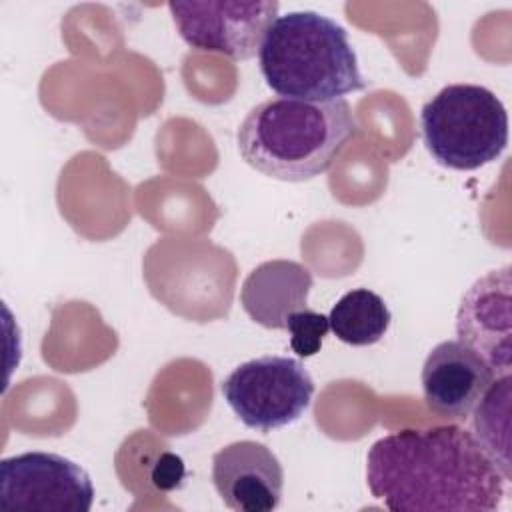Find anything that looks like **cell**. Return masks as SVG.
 <instances>
[{
  "label": "cell",
  "instance_id": "6da1fadb",
  "mask_svg": "<svg viewBox=\"0 0 512 512\" xmlns=\"http://www.w3.org/2000/svg\"><path fill=\"white\" fill-rule=\"evenodd\" d=\"M366 484L392 512H494L506 480L472 432L446 424L376 440L366 456Z\"/></svg>",
  "mask_w": 512,
  "mask_h": 512
},
{
  "label": "cell",
  "instance_id": "7a4b0ae2",
  "mask_svg": "<svg viewBox=\"0 0 512 512\" xmlns=\"http://www.w3.org/2000/svg\"><path fill=\"white\" fill-rule=\"evenodd\" d=\"M350 104L268 98L242 120L236 140L242 160L268 178L304 182L324 174L354 138Z\"/></svg>",
  "mask_w": 512,
  "mask_h": 512
},
{
  "label": "cell",
  "instance_id": "3957f363",
  "mask_svg": "<svg viewBox=\"0 0 512 512\" xmlns=\"http://www.w3.org/2000/svg\"><path fill=\"white\" fill-rule=\"evenodd\" d=\"M258 64L280 98L330 102L366 88L348 32L314 10L278 14L262 38Z\"/></svg>",
  "mask_w": 512,
  "mask_h": 512
},
{
  "label": "cell",
  "instance_id": "277c9868",
  "mask_svg": "<svg viewBox=\"0 0 512 512\" xmlns=\"http://www.w3.org/2000/svg\"><path fill=\"white\" fill-rule=\"evenodd\" d=\"M422 140L432 158L452 170L494 162L508 144L502 100L478 84H448L420 112Z\"/></svg>",
  "mask_w": 512,
  "mask_h": 512
},
{
  "label": "cell",
  "instance_id": "5b68a950",
  "mask_svg": "<svg viewBox=\"0 0 512 512\" xmlns=\"http://www.w3.org/2000/svg\"><path fill=\"white\" fill-rule=\"evenodd\" d=\"M222 396L248 428L270 432L296 422L310 406L314 380L298 358L266 354L236 366Z\"/></svg>",
  "mask_w": 512,
  "mask_h": 512
},
{
  "label": "cell",
  "instance_id": "8992f818",
  "mask_svg": "<svg viewBox=\"0 0 512 512\" xmlns=\"http://www.w3.org/2000/svg\"><path fill=\"white\" fill-rule=\"evenodd\" d=\"M94 486L88 472L54 452H24L0 462V508L24 512H88Z\"/></svg>",
  "mask_w": 512,
  "mask_h": 512
},
{
  "label": "cell",
  "instance_id": "52a82bcc",
  "mask_svg": "<svg viewBox=\"0 0 512 512\" xmlns=\"http://www.w3.org/2000/svg\"><path fill=\"white\" fill-rule=\"evenodd\" d=\"M170 16L180 38L194 50L230 60H250L258 54L268 26L278 18L276 0H192L170 2Z\"/></svg>",
  "mask_w": 512,
  "mask_h": 512
},
{
  "label": "cell",
  "instance_id": "ba28073f",
  "mask_svg": "<svg viewBox=\"0 0 512 512\" xmlns=\"http://www.w3.org/2000/svg\"><path fill=\"white\" fill-rule=\"evenodd\" d=\"M510 288V266L492 270L468 288L456 314L458 340L470 346L496 378L510 374L512 366Z\"/></svg>",
  "mask_w": 512,
  "mask_h": 512
},
{
  "label": "cell",
  "instance_id": "9c48e42d",
  "mask_svg": "<svg viewBox=\"0 0 512 512\" xmlns=\"http://www.w3.org/2000/svg\"><path fill=\"white\" fill-rule=\"evenodd\" d=\"M212 482L230 510L272 512L282 500L284 470L266 444L238 440L212 456Z\"/></svg>",
  "mask_w": 512,
  "mask_h": 512
},
{
  "label": "cell",
  "instance_id": "30bf717a",
  "mask_svg": "<svg viewBox=\"0 0 512 512\" xmlns=\"http://www.w3.org/2000/svg\"><path fill=\"white\" fill-rule=\"evenodd\" d=\"M494 378L488 364L460 340L436 344L428 352L420 374L428 410L446 420L470 416Z\"/></svg>",
  "mask_w": 512,
  "mask_h": 512
},
{
  "label": "cell",
  "instance_id": "8fae6325",
  "mask_svg": "<svg viewBox=\"0 0 512 512\" xmlns=\"http://www.w3.org/2000/svg\"><path fill=\"white\" fill-rule=\"evenodd\" d=\"M312 272L294 260H266L242 282L240 304L260 326L284 330L288 316L306 308Z\"/></svg>",
  "mask_w": 512,
  "mask_h": 512
},
{
  "label": "cell",
  "instance_id": "7c38bea8",
  "mask_svg": "<svg viewBox=\"0 0 512 512\" xmlns=\"http://www.w3.org/2000/svg\"><path fill=\"white\" fill-rule=\"evenodd\" d=\"M510 374L498 376L486 388L472 414L474 438L500 470L504 480H510Z\"/></svg>",
  "mask_w": 512,
  "mask_h": 512
},
{
  "label": "cell",
  "instance_id": "4fadbf2b",
  "mask_svg": "<svg viewBox=\"0 0 512 512\" xmlns=\"http://www.w3.org/2000/svg\"><path fill=\"white\" fill-rule=\"evenodd\" d=\"M392 314L382 296L368 288L346 292L330 310L328 322L334 336L350 346H370L384 338Z\"/></svg>",
  "mask_w": 512,
  "mask_h": 512
},
{
  "label": "cell",
  "instance_id": "5bb4252c",
  "mask_svg": "<svg viewBox=\"0 0 512 512\" xmlns=\"http://www.w3.org/2000/svg\"><path fill=\"white\" fill-rule=\"evenodd\" d=\"M284 330L290 334V348L300 358H310L320 352L322 342L330 330V322L326 314L314 312L306 306L288 316Z\"/></svg>",
  "mask_w": 512,
  "mask_h": 512
},
{
  "label": "cell",
  "instance_id": "9a60e30c",
  "mask_svg": "<svg viewBox=\"0 0 512 512\" xmlns=\"http://www.w3.org/2000/svg\"><path fill=\"white\" fill-rule=\"evenodd\" d=\"M182 478H184V466H182V460L174 454H164L152 472V482L162 490L180 486Z\"/></svg>",
  "mask_w": 512,
  "mask_h": 512
}]
</instances>
